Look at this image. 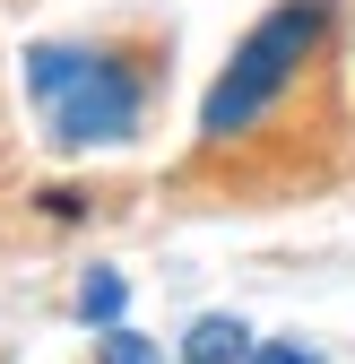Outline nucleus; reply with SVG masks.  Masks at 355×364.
Segmentation results:
<instances>
[{"mask_svg":"<svg viewBox=\"0 0 355 364\" xmlns=\"http://www.w3.org/2000/svg\"><path fill=\"white\" fill-rule=\"evenodd\" d=\"M260 355V338L234 321V312H208V321H191V338H182V364H251Z\"/></svg>","mask_w":355,"mask_h":364,"instance_id":"obj_3","label":"nucleus"},{"mask_svg":"<svg viewBox=\"0 0 355 364\" xmlns=\"http://www.w3.org/2000/svg\"><path fill=\"white\" fill-rule=\"evenodd\" d=\"M251 364H321V355H312V347H260Z\"/></svg>","mask_w":355,"mask_h":364,"instance_id":"obj_6","label":"nucleus"},{"mask_svg":"<svg viewBox=\"0 0 355 364\" xmlns=\"http://www.w3.org/2000/svg\"><path fill=\"white\" fill-rule=\"evenodd\" d=\"M96 364H156V347H148V338H130V330H113V338L96 347Z\"/></svg>","mask_w":355,"mask_h":364,"instance_id":"obj_5","label":"nucleus"},{"mask_svg":"<svg viewBox=\"0 0 355 364\" xmlns=\"http://www.w3.org/2000/svg\"><path fill=\"white\" fill-rule=\"evenodd\" d=\"M321 35H329V0H286V9H269V18H260V26L234 43L226 78L208 87L200 130H208V139H243V130L269 113L295 78H303V61L321 53Z\"/></svg>","mask_w":355,"mask_h":364,"instance_id":"obj_2","label":"nucleus"},{"mask_svg":"<svg viewBox=\"0 0 355 364\" xmlns=\"http://www.w3.org/2000/svg\"><path fill=\"white\" fill-rule=\"evenodd\" d=\"M26 96L43 113V130H53L61 148H113L139 130V105L148 87L130 61L113 53H87V43H35L26 53Z\"/></svg>","mask_w":355,"mask_h":364,"instance_id":"obj_1","label":"nucleus"},{"mask_svg":"<svg viewBox=\"0 0 355 364\" xmlns=\"http://www.w3.org/2000/svg\"><path fill=\"white\" fill-rule=\"evenodd\" d=\"M121 304H130V287H121V269H96V278L78 287V321H121Z\"/></svg>","mask_w":355,"mask_h":364,"instance_id":"obj_4","label":"nucleus"}]
</instances>
